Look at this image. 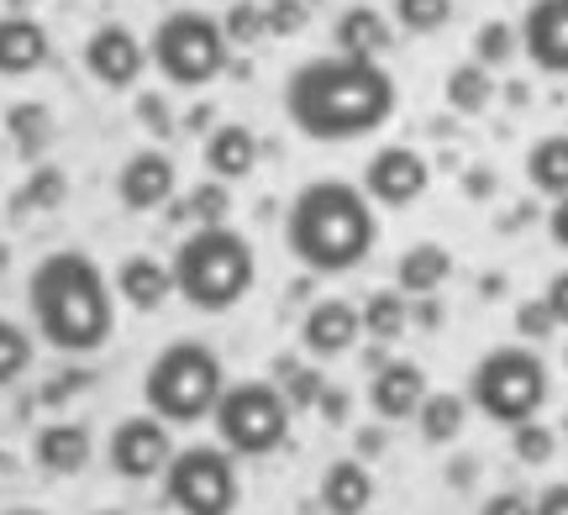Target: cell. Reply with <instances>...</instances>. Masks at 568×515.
<instances>
[{
    "mask_svg": "<svg viewBox=\"0 0 568 515\" xmlns=\"http://www.w3.org/2000/svg\"><path fill=\"white\" fill-rule=\"evenodd\" d=\"M295 384H290V405H305V400H316V373L301 369V373H290Z\"/></svg>",
    "mask_w": 568,
    "mask_h": 515,
    "instance_id": "b9f144b4",
    "label": "cell"
},
{
    "mask_svg": "<svg viewBox=\"0 0 568 515\" xmlns=\"http://www.w3.org/2000/svg\"><path fill=\"white\" fill-rule=\"evenodd\" d=\"M368 515H374V511H368Z\"/></svg>",
    "mask_w": 568,
    "mask_h": 515,
    "instance_id": "681fc988",
    "label": "cell"
},
{
    "mask_svg": "<svg viewBox=\"0 0 568 515\" xmlns=\"http://www.w3.org/2000/svg\"><path fill=\"white\" fill-rule=\"evenodd\" d=\"M138 111H142V122H153V132H174V126H169V111H163V101H153V95H148Z\"/></svg>",
    "mask_w": 568,
    "mask_h": 515,
    "instance_id": "7bdbcfd3",
    "label": "cell"
},
{
    "mask_svg": "<svg viewBox=\"0 0 568 515\" xmlns=\"http://www.w3.org/2000/svg\"><path fill=\"white\" fill-rule=\"evenodd\" d=\"M169 268H174V295L190 310H201V316L237 310L258 285V253H253L243 231H232L226 222L190 231L174 248Z\"/></svg>",
    "mask_w": 568,
    "mask_h": 515,
    "instance_id": "277c9868",
    "label": "cell"
},
{
    "mask_svg": "<svg viewBox=\"0 0 568 515\" xmlns=\"http://www.w3.org/2000/svg\"><path fill=\"white\" fill-rule=\"evenodd\" d=\"M548 237H552V248H564L568 253V195H558L548 210Z\"/></svg>",
    "mask_w": 568,
    "mask_h": 515,
    "instance_id": "60d3db41",
    "label": "cell"
},
{
    "mask_svg": "<svg viewBox=\"0 0 568 515\" xmlns=\"http://www.w3.org/2000/svg\"><path fill=\"white\" fill-rule=\"evenodd\" d=\"M290 394L268 379H237L226 384L216 411H211V426H216V442H222L232 457H268L290 442Z\"/></svg>",
    "mask_w": 568,
    "mask_h": 515,
    "instance_id": "ba28073f",
    "label": "cell"
},
{
    "mask_svg": "<svg viewBox=\"0 0 568 515\" xmlns=\"http://www.w3.org/2000/svg\"><path fill=\"white\" fill-rule=\"evenodd\" d=\"M395 105L400 90L379 59L322 53L290 69L284 80V116L311 143H364L379 126H389Z\"/></svg>",
    "mask_w": 568,
    "mask_h": 515,
    "instance_id": "6da1fadb",
    "label": "cell"
},
{
    "mask_svg": "<svg viewBox=\"0 0 568 515\" xmlns=\"http://www.w3.org/2000/svg\"><path fill=\"white\" fill-rule=\"evenodd\" d=\"M358 321H364V337H374V342L406 337L410 295H400V289H374V295H364V306H358Z\"/></svg>",
    "mask_w": 568,
    "mask_h": 515,
    "instance_id": "484cf974",
    "label": "cell"
},
{
    "mask_svg": "<svg viewBox=\"0 0 568 515\" xmlns=\"http://www.w3.org/2000/svg\"><path fill=\"white\" fill-rule=\"evenodd\" d=\"M527 185L548 200L568 195V132H548L527 147Z\"/></svg>",
    "mask_w": 568,
    "mask_h": 515,
    "instance_id": "cb8c5ba5",
    "label": "cell"
},
{
    "mask_svg": "<svg viewBox=\"0 0 568 515\" xmlns=\"http://www.w3.org/2000/svg\"><path fill=\"white\" fill-rule=\"evenodd\" d=\"M27 310L42 342L69 358H90L116 337V289L105 268L80 248L48 253L27 274Z\"/></svg>",
    "mask_w": 568,
    "mask_h": 515,
    "instance_id": "7a4b0ae2",
    "label": "cell"
},
{
    "mask_svg": "<svg viewBox=\"0 0 568 515\" xmlns=\"http://www.w3.org/2000/svg\"><path fill=\"white\" fill-rule=\"evenodd\" d=\"M6 515H42V511H6Z\"/></svg>",
    "mask_w": 568,
    "mask_h": 515,
    "instance_id": "bcb514c9",
    "label": "cell"
},
{
    "mask_svg": "<svg viewBox=\"0 0 568 515\" xmlns=\"http://www.w3.org/2000/svg\"><path fill=\"white\" fill-rule=\"evenodd\" d=\"M48 53H53L48 27H42L32 11H6V17H0V74H6V80L38 74L42 63H48Z\"/></svg>",
    "mask_w": 568,
    "mask_h": 515,
    "instance_id": "e0dca14e",
    "label": "cell"
},
{
    "mask_svg": "<svg viewBox=\"0 0 568 515\" xmlns=\"http://www.w3.org/2000/svg\"><path fill=\"white\" fill-rule=\"evenodd\" d=\"M232 59V42H226V27L211 11H195V6H180L153 27L148 38V63L159 69L169 84L180 90H201L226 69Z\"/></svg>",
    "mask_w": 568,
    "mask_h": 515,
    "instance_id": "52a82bcc",
    "label": "cell"
},
{
    "mask_svg": "<svg viewBox=\"0 0 568 515\" xmlns=\"http://www.w3.org/2000/svg\"><path fill=\"white\" fill-rule=\"evenodd\" d=\"M205 168H211V179H222V185L247 179V174L258 168V132L243 122L211 126V137H205Z\"/></svg>",
    "mask_w": 568,
    "mask_h": 515,
    "instance_id": "d6986e66",
    "label": "cell"
},
{
    "mask_svg": "<svg viewBox=\"0 0 568 515\" xmlns=\"http://www.w3.org/2000/svg\"><path fill=\"white\" fill-rule=\"evenodd\" d=\"M426 189H432V164L406 143L379 147V153L364 164V195L374 206H389V210L416 206Z\"/></svg>",
    "mask_w": 568,
    "mask_h": 515,
    "instance_id": "8fae6325",
    "label": "cell"
},
{
    "mask_svg": "<svg viewBox=\"0 0 568 515\" xmlns=\"http://www.w3.org/2000/svg\"><path fill=\"white\" fill-rule=\"evenodd\" d=\"M63 195H69V179H63L53 164H38L32 174H27V185L11 195V210H17V216H32V210H53V206H63Z\"/></svg>",
    "mask_w": 568,
    "mask_h": 515,
    "instance_id": "f1b7e54d",
    "label": "cell"
},
{
    "mask_svg": "<svg viewBox=\"0 0 568 515\" xmlns=\"http://www.w3.org/2000/svg\"><path fill=\"white\" fill-rule=\"evenodd\" d=\"M531 515H568V478H558V484H548L542 495L531 499Z\"/></svg>",
    "mask_w": 568,
    "mask_h": 515,
    "instance_id": "ab89813d",
    "label": "cell"
},
{
    "mask_svg": "<svg viewBox=\"0 0 568 515\" xmlns=\"http://www.w3.org/2000/svg\"><path fill=\"white\" fill-rule=\"evenodd\" d=\"M548 363L531 342H506V348H489L474 369H468V405L495 421V426H516L548 405Z\"/></svg>",
    "mask_w": 568,
    "mask_h": 515,
    "instance_id": "8992f818",
    "label": "cell"
},
{
    "mask_svg": "<svg viewBox=\"0 0 568 515\" xmlns=\"http://www.w3.org/2000/svg\"><path fill=\"white\" fill-rule=\"evenodd\" d=\"M374 243H379V216L364 185L353 179H311L284 210V248L316 279L364 268Z\"/></svg>",
    "mask_w": 568,
    "mask_h": 515,
    "instance_id": "3957f363",
    "label": "cell"
},
{
    "mask_svg": "<svg viewBox=\"0 0 568 515\" xmlns=\"http://www.w3.org/2000/svg\"><path fill=\"white\" fill-rule=\"evenodd\" d=\"M510 453H516V463H527V468H542V463H552V453H558V436H552L548 421H516L510 426Z\"/></svg>",
    "mask_w": 568,
    "mask_h": 515,
    "instance_id": "f546056e",
    "label": "cell"
},
{
    "mask_svg": "<svg viewBox=\"0 0 568 515\" xmlns=\"http://www.w3.org/2000/svg\"><path fill=\"white\" fill-rule=\"evenodd\" d=\"M416 421H422V442H432V447L458 442V436H464V421H468V394H437V390H426Z\"/></svg>",
    "mask_w": 568,
    "mask_h": 515,
    "instance_id": "d4e9b609",
    "label": "cell"
},
{
    "mask_svg": "<svg viewBox=\"0 0 568 515\" xmlns=\"http://www.w3.org/2000/svg\"><path fill=\"white\" fill-rule=\"evenodd\" d=\"M316 495H322L326 515H368L374 511V474L358 457H337V463H326Z\"/></svg>",
    "mask_w": 568,
    "mask_h": 515,
    "instance_id": "ffe728a7",
    "label": "cell"
},
{
    "mask_svg": "<svg viewBox=\"0 0 568 515\" xmlns=\"http://www.w3.org/2000/svg\"><path fill=\"white\" fill-rule=\"evenodd\" d=\"M6 126H11V143L27 153V158H38L42 147L53 143V111L38 101H21L6 111Z\"/></svg>",
    "mask_w": 568,
    "mask_h": 515,
    "instance_id": "83f0119b",
    "label": "cell"
},
{
    "mask_svg": "<svg viewBox=\"0 0 568 515\" xmlns=\"http://www.w3.org/2000/svg\"><path fill=\"white\" fill-rule=\"evenodd\" d=\"M542 300H548L552 321H558V327H568V268H558V274L548 279V289H542Z\"/></svg>",
    "mask_w": 568,
    "mask_h": 515,
    "instance_id": "74e56055",
    "label": "cell"
},
{
    "mask_svg": "<svg viewBox=\"0 0 568 515\" xmlns=\"http://www.w3.org/2000/svg\"><path fill=\"white\" fill-rule=\"evenodd\" d=\"M468 189H474V195H485V189H495V179H485V174H468Z\"/></svg>",
    "mask_w": 568,
    "mask_h": 515,
    "instance_id": "ee69618b",
    "label": "cell"
},
{
    "mask_svg": "<svg viewBox=\"0 0 568 515\" xmlns=\"http://www.w3.org/2000/svg\"><path fill=\"white\" fill-rule=\"evenodd\" d=\"M226 390V369L216 348H205L195 337H180L148 363L142 373V405L169 421V426H195V421H211L216 400Z\"/></svg>",
    "mask_w": 568,
    "mask_h": 515,
    "instance_id": "5b68a950",
    "label": "cell"
},
{
    "mask_svg": "<svg viewBox=\"0 0 568 515\" xmlns=\"http://www.w3.org/2000/svg\"><path fill=\"white\" fill-rule=\"evenodd\" d=\"M564 369H568V348H564Z\"/></svg>",
    "mask_w": 568,
    "mask_h": 515,
    "instance_id": "7dc6e473",
    "label": "cell"
},
{
    "mask_svg": "<svg viewBox=\"0 0 568 515\" xmlns=\"http://www.w3.org/2000/svg\"><path fill=\"white\" fill-rule=\"evenodd\" d=\"M84 69L105 90H132L142 80V69H148V42L122 21H105L84 38Z\"/></svg>",
    "mask_w": 568,
    "mask_h": 515,
    "instance_id": "7c38bea8",
    "label": "cell"
},
{
    "mask_svg": "<svg viewBox=\"0 0 568 515\" xmlns=\"http://www.w3.org/2000/svg\"><path fill=\"white\" fill-rule=\"evenodd\" d=\"M521 53V38H516V27L510 21H485L479 32H474V63H485V69H500Z\"/></svg>",
    "mask_w": 568,
    "mask_h": 515,
    "instance_id": "1f68e13d",
    "label": "cell"
},
{
    "mask_svg": "<svg viewBox=\"0 0 568 515\" xmlns=\"http://www.w3.org/2000/svg\"><path fill=\"white\" fill-rule=\"evenodd\" d=\"M226 210H232V195H226V185H222V179H205L201 189H190L184 210H174V216H195L201 227H216V222H226Z\"/></svg>",
    "mask_w": 568,
    "mask_h": 515,
    "instance_id": "836d02e7",
    "label": "cell"
},
{
    "mask_svg": "<svg viewBox=\"0 0 568 515\" xmlns=\"http://www.w3.org/2000/svg\"><path fill=\"white\" fill-rule=\"evenodd\" d=\"M27 369H32V337L21 321L0 316V384H17Z\"/></svg>",
    "mask_w": 568,
    "mask_h": 515,
    "instance_id": "4dcf8cb0",
    "label": "cell"
},
{
    "mask_svg": "<svg viewBox=\"0 0 568 515\" xmlns=\"http://www.w3.org/2000/svg\"><path fill=\"white\" fill-rule=\"evenodd\" d=\"M358 337H364V321H358V306H353V300H316L301 321V348L311 352V358H322V363L353 352Z\"/></svg>",
    "mask_w": 568,
    "mask_h": 515,
    "instance_id": "2e32d148",
    "label": "cell"
},
{
    "mask_svg": "<svg viewBox=\"0 0 568 515\" xmlns=\"http://www.w3.org/2000/svg\"><path fill=\"white\" fill-rule=\"evenodd\" d=\"M226 42H258L268 32L264 27V6H258V0H237V6H232V11H226Z\"/></svg>",
    "mask_w": 568,
    "mask_h": 515,
    "instance_id": "d590c367",
    "label": "cell"
},
{
    "mask_svg": "<svg viewBox=\"0 0 568 515\" xmlns=\"http://www.w3.org/2000/svg\"><path fill=\"white\" fill-rule=\"evenodd\" d=\"M479 515H531V499L516 495V490H500V495H489L479 505Z\"/></svg>",
    "mask_w": 568,
    "mask_h": 515,
    "instance_id": "f35d334b",
    "label": "cell"
},
{
    "mask_svg": "<svg viewBox=\"0 0 568 515\" xmlns=\"http://www.w3.org/2000/svg\"><path fill=\"white\" fill-rule=\"evenodd\" d=\"M101 515H122V511H101Z\"/></svg>",
    "mask_w": 568,
    "mask_h": 515,
    "instance_id": "c3c4849f",
    "label": "cell"
},
{
    "mask_svg": "<svg viewBox=\"0 0 568 515\" xmlns=\"http://www.w3.org/2000/svg\"><path fill=\"white\" fill-rule=\"evenodd\" d=\"M174 189H180V168L174 158L163 153V147H138L122 168H116V200L126 210H159L174 200Z\"/></svg>",
    "mask_w": 568,
    "mask_h": 515,
    "instance_id": "5bb4252c",
    "label": "cell"
},
{
    "mask_svg": "<svg viewBox=\"0 0 568 515\" xmlns=\"http://www.w3.org/2000/svg\"><path fill=\"white\" fill-rule=\"evenodd\" d=\"M38 0H6V11H32Z\"/></svg>",
    "mask_w": 568,
    "mask_h": 515,
    "instance_id": "f6af8a7d",
    "label": "cell"
},
{
    "mask_svg": "<svg viewBox=\"0 0 568 515\" xmlns=\"http://www.w3.org/2000/svg\"><path fill=\"white\" fill-rule=\"evenodd\" d=\"M443 101L458 111V116H479L489 101H495V84H489V69L485 63H458V69H447L443 80Z\"/></svg>",
    "mask_w": 568,
    "mask_h": 515,
    "instance_id": "4316f807",
    "label": "cell"
},
{
    "mask_svg": "<svg viewBox=\"0 0 568 515\" xmlns=\"http://www.w3.org/2000/svg\"><path fill=\"white\" fill-rule=\"evenodd\" d=\"M95 453V436L80 421H48L38 436H32V457H38L42 474L53 478H74L84 474V463Z\"/></svg>",
    "mask_w": 568,
    "mask_h": 515,
    "instance_id": "ac0fdd59",
    "label": "cell"
},
{
    "mask_svg": "<svg viewBox=\"0 0 568 515\" xmlns=\"http://www.w3.org/2000/svg\"><path fill=\"white\" fill-rule=\"evenodd\" d=\"M552 331H558V321H552V310H548V300H542V295L516 306V337H521V342H531V348H537V342H548Z\"/></svg>",
    "mask_w": 568,
    "mask_h": 515,
    "instance_id": "e575fe53",
    "label": "cell"
},
{
    "mask_svg": "<svg viewBox=\"0 0 568 515\" xmlns=\"http://www.w3.org/2000/svg\"><path fill=\"white\" fill-rule=\"evenodd\" d=\"M395 21L426 38V32H443L447 21H453V0H395Z\"/></svg>",
    "mask_w": 568,
    "mask_h": 515,
    "instance_id": "d6a6232c",
    "label": "cell"
},
{
    "mask_svg": "<svg viewBox=\"0 0 568 515\" xmlns=\"http://www.w3.org/2000/svg\"><path fill=\"white\" fill-rule=\"evenodd\" d=\"M163 499L174 515H232L243 499V478H237V457L222 442H190L174 447L163 463Z\"/></svg>",
    "mask_w": 568,
    "mask_h": 515,
    "instance_id": "9c48e42d",
    "label": "cell"
},
{
    "mask_svg": "<svg viewBox=\"0 0 568 515\" xmlns=\"http://www.w3.org/2000/svg\"><path fill=\"white\" fill-rule=\"evenodd\" d=\"M426 390H432V384H426L422 363L389 358V363H379L374 379H368V411L379 415V421H416Z\"/></svg>",
    "mask_w": 568,
    "mask_h": 515,
    "instance_id": "9a60e30c",
    "label": "cell"
},
{
    "mask_svg": "<svg viewBox=\"0 0 568 515\" xmlns=\"http://www.w3.org/2000/svg\"><path fill=\"white\" fill-rule=\"evenodd\" d=\"M116 295H122L132 310H159L169 295H174V268L159 264L153 253H132V258H122V268H116Z\"/></svg>",
    "mask_w": 568,
    "mask_h": 515,
    "instance_id": "44dd1931",
    "label": "cell"
},
{
    "mask_svg": "<svg viewBox=\"0 0 568 515\" xmlns=\"http://www.w3.org/2000/svg\"><path fill=\"white\" fill-rule=\"evenodd\" d=\"M521 53L542 74H568V0H527L516 21Z\"/></svg>",
    "mask_w": 568,
    "mask_h": 515,
    "instance_id": "4fadbf2b",
    "label": "cell"
},
{
    "mask_svg": "<svg viewBox=\"0 0 568 515\" xmlns=\"http://www.w3.org/2000/svg\"><path fill=\"white\" fill-rule=\"evenodd\" d=\"M447 279H453V253H447L443 243H416V248H406L400 264H395V289L410 295V300H432Z\"/></svg>",
    "mask_w": 568,
    "mask_h": 515,
    "instance_id": "603a6c76",
    "label": "cell"
},
{
    "mask_svg": "<svg viewBox=\"0 0 568 515\" xmlns=\"http://www.w3.org/2000/svg\"><path fill=\"white\" fill-rule=\"evenodd\" d=\"M264 27H268V32H280V38L301 32V27H305V6H301V0H268V6H264Z\"/></svg>",
    "mask_w": 568,
    "mask_h": 515,
    "instance_id": "8d00e7d4",
    "label": "cell"
},
{
    "mask_svg": "<svg viewBox=\"0 0 568 515\" xmlns=\"http://www.w3.org/2000/svg\"><path fill=\"white\" fill-rule=\"evenodd\" d=\"M169 457H174V436H169V421H159L153 411L122 415V421L111 426L105 463H111V474H122L126 484H148V478H159Z\"/></svg>",
    "mask_w": 568,
    "mask_h": 515,
    "instance_id": "30bf717a",
    "label": "cell"
},
{
    "mask_svg": "<svg viewBox=\"0 0 568 515\" xmlns=\"http://www.w3.org/2000/svg\"><path fill=\"white\" fill-rule=\"evenodd\" d=\"M332 42H337V53H353V59H379L395 42V21L379 6H347L332 27Z\"/></svg>",
    "mask_w": 568,
    "mask_h": 515,
    "instance_id": "7402d4cb",
    "label": "cell"
}]
</instances>
